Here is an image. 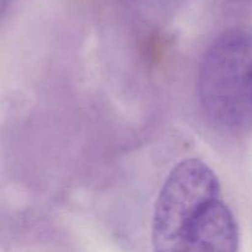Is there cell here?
<instances>
[{
  "label": "cell",
  "instance_id": "obj_1",
  "mask_svg": "<svg viewBox=\"0 0 252 252\" xmlns=\"http://www.w3.org/2000/svg\"><path fill=\"white\" fill-rule=\"evenodd\" d=\"M154 252H238L239 230L213 170L199 159L174 166L153 214Z\"/></svg>",
  "mask_w": 252,
  "mask_h": 252
},
{
  "label": "cell",
  "instance_id": "obj_2",
  "mask_svg": "<svg viewBox=\"0 0 252 252\" xmlns=\"http://www.w3.org/2000/svg\"><path fill=\"white\" fill-rule=\"evenodd\" d=\"M197 94L209 121L231 132L252 130V32L231 30L202 57Z\"/></svg>",
  "mask_w": 252,
  "mask_h": 252
}]
</instances>
